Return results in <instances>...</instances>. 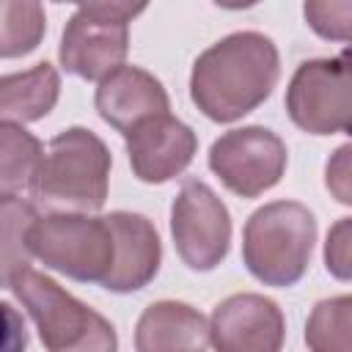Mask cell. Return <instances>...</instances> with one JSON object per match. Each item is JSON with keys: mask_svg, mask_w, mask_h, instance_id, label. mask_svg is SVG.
I'll list each match as a JSON object with an SVG mask.
<instances>
[{"mask_svg": "<svg viewBox=\"0 0 352 352\" xmlns=\"http://www.w3.org/2000/svg\"><path fill=\"white\" fill-rule=\"evenodd\" d=\"M278 77L280 55L275 41L258 30H239L195 58L190 99L209 121L231 124L267 102Z\"/></svg>", "mask_w": 352, "mask_h": 352, "instance_id": "cell-1", "label": "cell"}, {"mask_svg": "<svg viewBox=\"0 0 352 352\" xmlns=\"http://www.w3.org/2000/svg\"><path fill=\"white\" fill-rule=\"evenodd\" d=\"M113 157L85 126L58 132L41 160L33 195L55 214H91L104 206Z\"/></svg>", "mask_w": 352, "mask_h": 352, "instance_id": "cell-2", "label": "cell"}, {"mask_svg": "<svg viewBox=\"0 0 352 352\" xmlns=\"http://www.w3.org/2000/svg\"><path fill=\"white\" fill-rule=\"evenodd\" d=\"M316 242V220L300 201H272L256 209L242 231V261L264 286H294Z\"/></svg>", "mask_w": 352, "mask_h": 352, "instance_id": "cell-3", "label": "cell"}, {"mask_svg": "<svg viewBox=\"0 0 352 352\" xmlns=\"http://www.w3.org/2000/svg\"><path fill=\"white\" fill-rule=\"evenodd\" d=\"M11 289L36 322L47 352H118L116 327L44 272L28 270Z\"/></svg>", "mask_w": 352, "mask_h": 352, "instance_id": "cell-4", "label": "cell"}, {"mask_svg": "<svg viewBox=\"0 0 352 352\" xmlns=\"http://www.w3.org/2000/svg\"><path fill=\"white\" fill-rule=\"evenodd\" d=\"M146 6L132 3H82L60 36V66L80 80H104L124 66L129 50V22Z\"/></svg>", "mask_w": 352, "mask_h": 352, "instance_id": "cell-5", "label": "cell"}, {"mask_svg": "<svg viewBox=\"0 0 352 352\" xmlns=\"http://www.w3.org/2000/svg\"><path fill=\"white\" fill-rule=\"evenodd\" d=\"M30 253L50 270L80 280L102 283L113 267V234L104 217L47 214L30 226Z\"/></svg>", "mask_w": 352, "mask_h": 352, "instance_id": "cell-6", "label": "cell"}, {"mask_svg": "<svg viewBox=\"0 0 352 352\" xmlns=\"http://www.w3.org/2000/svg\"><path fill=\"white\" fill-rule=\"evenodd\" d=\"M286 113L308 135L346 132L352 124L346 55L300 63L286 88Z\"/></svg>", "mask_w": 352, "mask_h": 352, "instance_id": "cell-7", "label": "cell"}, {"mask_svg": "<svg viewBox=\"0 0 352 352\" xmlns=\"http://www.w3.org/2000/svg\"><path fill=\"white\" fill-rule=\"evenodd\" d=\"M286 143L267 126H239L223 132L209 148L212 173L239 198H258L286 173Z\"/></svg>", "mask_w": 352, "mask_h": 352, "instance_id": "cell-8", "label": "cell"}, {"mask_svg": "<svg viewBox=\"0 0 352 352\" xmlns=\"http://www.w3.org/2000/svg\"><path fill=\"white\" fill-rule=\"evenodd\" d=\"M170 234L179 258L195 272H209L228 256L231 214L209 184L187 179L170 206Z\"/></svg>", "mask_w": 352, "mask_h": 352, "instance_id": "cell-9", "label": "cell"}, {"mask_svg": "<svg viewBox=\"0 0 352 352\" xmlns=\"http://www.w3.org/2000/svg\"><path fill=\"white\" fill-rule=\"evenodd\" d=\"M286 319L275 300L239 292L214 305L209 319V341L214 352H280Z\"/></svg>", "mask_w": 352, "mask_h": 352, "instance_id": "cell-10", "label": "cell"}, {"mask_svg": "<svg viewBox=\"0 0 352 352\" xmlns=\"http://www.w3.org/2000/svg\"><path fill=\"white\" fill-rule=\"evenodd\" d=\"M124 138L132 173L146 184H165L182 176L198 151L195 132L170 113L140 121Z\"/></svg>", "mask_w": 352, "mask_h": 352, "instance_id": "cell-11", "label": "cell"}, {"mask_svg": "<svg viewBox=\"0 0 352 352\" xmlns=\"http://www.w3.org/2000/svg\"><path fill=\"white\" fill-rule=\"evenodd\" d=\"M113 234V267L102 286L116 294H129L154 280L162 261L160 234L148 217L135 212L104 214Z\"/></svg>", "mask_w": 352, "mask_h": 352, "instance_id": "cell-12", "label": "cell"}, {"mask_svg": "<svg viewBox=\"0 0 352 352\" xmlns=\"http://www.w3.org/2000/svg\"><path fill=\"white\" fill-rule=\"evenodd\" d=\"M94 107L104 124L116 132L129 135L140 121L170 110L165 85L140 66H121L99 80Z\"/></svg>", "mask_w": 352, "mask_h": 352, "instance_id": "cell-13", "label": "cell"}, {"mask_svg": "<svg viewBox=\"0 0 352 352\" xmlns=\"http://www.w3.org/2000/svg\"><path fill=\"white\" fill-rule=\"evenodd\" d=\"M209 322L187 302H151L135 327V352H206Z\"/></svg>", "mask_w": 352, "mask_h": 352, "instance_id": "cell-14", "label": "cell"}, {"mask_svg": "<svg viewBox=\"0 0 352 352\" xmlns=\"http://www.w3.org/2000/svg\"><path fill=\"white\" fill-rule=\"evenodd\" d=\"M60 96V74L41 60L25 72L0 77V124H30L44 118Z\"/></svg>", "mask_w": 352, "mask_h": 352, "instance_id": "cell-15", "label": "cell"}, {"mask_svg": "<svg viewBox=\"0 0 352 352\" xmlns=\"http://www.w3.org/2000/svg\"><path fill=\"white\" fill-rule=\"evenodd\" d=\"M38 220L36 206L19 195L0 198V286L11 289L14 280L30 270V226Z\"/></svg>", "mask_w": 352, "mask_h": 352, "instance_id": "cell-16", "label": "cell"}, {"mask_svg": "<svg viewBox=\"0 0 352 352\" xmlns=\"http://www.w3.org/2000/svg\"><path fill=\"white\" fill-rule=\"evenodd\" d=\"M44 160L41 140L16 124H0V198L33 190Z\"/></svg>", "mask_w": 352, "mask_h": 352, "instance_id": "cell-17", "label": "cell"}, {"mask_svg": "<svg viewBox=\"0 0 352 352\" xmlns=\"http://www.w3.org/2000/svg\"><path fill=\"white\" fill-rule=\"evenodd\" d=\"M47 33V14L33 0H0V58L33 52Z\"/></svg>", "mask_w": 352, "mask_h": 352, "instance_id": "cell-18", "label": "cell"}, {"mask_svg": "<svg viewBox=\"0 0 352 352\" xmlns=\"http://www.w3.org/2000/svg\"><path fill=\"white\" fill-rule=\"evenodd\" d=\"M311 352H352V297H330L314 305L305 324Z\"/></svg>", "mask_w": 352, "mask_h": 352, "instance_id": "cell-19", "label": "cell"}, {"mask_svg": "<svg viewBox=\"0 0 352 352\" xmlns=\"http://www.w3.org/2000/svg\"><path fill=\"white\" fill-rule=\"evenodd\" d=\"M305 22L322 36V38H336L346 41L349 38V19H352V3L338 0V3H305L302 6Z\"/></svg>", "mask_w": 352, "mask_h": 352, "instance_id": "cell-20", "label": "cell"}, {"mask_svg": "<svg viewBox=\"0 0 352 352\" xmlns=\"http://www.w3.org/2000/svg\"><path fill=\"white\" fill-rule=\"evenodd\" d=\"M324 264L338 280H349L352 275V220L341 217L324 242Z\"/></svg>", "mask_w": 352, "mask_h": 352, "instance_id": "cell-21", "label": "cell"}, {"mask_svg": "<svg viewBox=\"0 0 352 352\" xmlns=\"http://www.w3.org/2000/svg\"><path fill=\"white\" fill-rule=\"evenodd\" d=\"M28 349V330L22 314L0 300V352H25Z\"/></svg>", "mask_w": 352, "mask_h": 352, "instance_id": "cell-22", "label": "cell"}, {"mask_svg": "<svg viewBox=\"0 0 352 352\" xmlns=\"http://www.w3.org/2000/svg\"><path fill=\"white\" fill-rule=\"evenodd\" d=\"M349 151H352L349 146H341L336 151V157L327 162V170H324V184L341 204H352V192H349Z\"/></svg>", "mask_w": 352, "mask_h": 352, "instance_id": "cell-23", "label": "cell"}]
</instances>
